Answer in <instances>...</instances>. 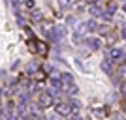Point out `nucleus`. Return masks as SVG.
<instances>
[{
  "label": "nucleus",
  "instance_id": "a878e982",
  "mask_svg": "<svg viewBox=\"0 0 126 120\" xmlns=\"http://www.w3.org/2000/svg\"><path fill=\"white\" fill-rule=\"evenodd\" d=\"M124 11H126V4H124Z\"/></svg>",
  "mask_w": 126,
  "mask_h": 120
},
{
  "label": "nucleus",
  "instance_id": "bb28decb",
  "mask_svg": "<svg viewBox=\"0 0 126 120\" xmlns=\"http://www.w3.org/2000/svg\"><path fill=\"white\" fill-rule=\"evenodd\" d=\"M40 120H45V118H40Z\"/></svg>",
  "mask_w": 126,
  "mask_h": 120
},
{
  "label": "nucleus",
  "instance_id": "b1692460",
  "mask_svg": "<svg viewBox=\"0 0 126 120\" xmlns=\"http://www.w3.org/2000/svg\"><path fill=\"white\" fill-rule=\"evenodd\" d=\"M72 120H81V118H72Z\"/></svg>",
  "mask_w": 126,
  "mask_h": 120
},
{
  "label": "nucleus",
  "instance_id": "7ed1b4c3",
  "mask_svg": "<svg viewBox=\"0 0 126 120\" xmlns=\"http://www.w3.org/2000/svg\"><path fill=\"white\" fill-rule=\"evenodd\" d=\"M89 13L94 17H102L104 15V6L100 4V2H92V4L89 6Z\"/></svg>",
  "mask_w": 126,
  "mask_h": 120
},
{
  "label": "nucleus",
  "instance_id": "f257e3e1",
  "mask_svg": "<svg viewBox=\"0 0 126 120\" xmlns=\"http://www.w3.org/2000/svg\"><path fill=\"white\" fill-rule=\"evenodd\" d=\"M28 49H30L32 53H38V54H47V51H49L45 43L40 41V40H34V38L28 40Z\"/></svg>",
  "mask_w": 126,
  "mask_h": 120
},
{
  "label": "nucleus",
  "instance_id": "0eeeda50",
  "mask_svg": "<svg viewBox=\"0 0 126 120\" xmlns=\"http://www.w3.org/2000/svg\"><path fill=\"white\" fill-rule=\"evenodd\" d=\"M109 54H111V58H113V60L124 62V53H122V49H121V47H113V49L109 51Z\"/></svg>",
  "mask_w": 126,
  "mask_h": 120
},
{
  "label": "nucleus",
  "instance_id": "5701e85b",
  "mask_svg": "<svg viewBox=\"0 0 126 120\" xmlns=\"http://www.w3.org/2000/svg\"><path fill=\"white\" fill-rule=\"evenodd\" d=\"M115 120H122V118H121V116H115Z\"/></svg>",
  "mask_w": 126,
  "mask_h": 120
},
{
  "label": "nucleus",
  "instance_id": "1a4fd4ad",
  "mask_svg": "<svg viewBox=\"0 0 126 120\" xmlns=\"http://www.w3.org/2000/svg\"><path fill=\"white\" fill-rule=\"evenodd\" d=\"M51 86H53V92H57V90H62V83H60V79L51 77Z\"/></svg>",
  "mask_w": 126,
  "mask_h": 120
},
{
  "label": "nucleus",
  "instance_id": "4468645a",
  "mask_svg": "<svg viewBox=\"0 0 126 120\" xmlns=\"http://www.w3.org/2000/svg\"><path fill=\"white\" fill-rule=\"evenodd\" d=\"M19 120H34V115H32V113H23Z\"/></svg>",
  "mask_w": 126,
  "mask_h": 120
},
{
  "label": "nucleus",
  "instance_id": "f3484780",
  "mask_svg": "<svg viewBox=\"0 0 126 120\" xmlns=\"http://www.w3.org/2000/svg\"><path fill=\"white\" fill-rule=\"evenodd\" d=\"M38 68H40L38 64H30V66H28V73H36V71H38Z\"/></svg>",
  "mask_w": 126,
  "mask_h": 120
},
{
  "label": "nucleus",
  "instance_id": "423d86ee",
  "mask_svg": "<svg viewBox=\"0 0 126 120\" xmlns=\"http://www.w3.org/2000/svg\"><path fill=\"white\" fill-rule=\"evenodd\" d=\"M55 111H57V115H60V116H68L70 113H72V107H70L68 103H57Z\"/></svg>",
  "mask_w": 126,
  "mask_h": 120
},
{
  "label": "nucleus",
  "instance_id": "a211bd4d",
  "mask_svg": "<svg viewBox=\"0 0 126 120\" xmlns=\"http://www.w3.org/2000/svg\"><path fill=\"white\" fill-rule=\"evenodd\" d=\"M34 79H36V81H42V79H45V71H38Z\"/></svg>",
  "mask_w": 126,
  "mask_h": 120
},
{
  "label": "nucleus",
  "instance_id": "9d476101",
  "mask_svg": "<svg viewBox=\"0 0 126 120\" xmlns=\"http://www.w3.org/2000/svg\"><path fill=\"white\" fill-rule=\"evenodd\" d=\"M94 113L98 116H107L109 115V109H107V107H94Z\"/></svg>",
  "mask_w": 126,
  "mask_h": 120
},
{
  "label": "nucleus",
  "instance_id": "20e7f679",
  "mask_svg": "<svg viewBox=\"0 0 126 120\" xmlns=\"http://www.w3.org/2000/svg\"><path fill=\"white\" fill-rule=\"evenodd\" d=\"M60 83H62V88H72V86H74V75H72V73H62V75H60Z\"/></svg>",
  "mask_w": 126,
  "mask_h": 120
},
{
  "label": "nucleus",
  "instance_id": "dca6fc26",
  "mask_svg": "<svg viewBox=\"0 0 126 120\" xmlns=\"http://www.w3.org/2000/svg\"><path fill=\"white\" fill-rule=\"evenodd\" d=\"M115 40H117L115 34H107V43H109V45H113V43H115Z\"/></svg>",
  "mask_w": 126,
  "mask_h": 120
},
{
  "label": "nucleus",
  "instance_id": "2eb2a0df",
  "mask_svg": "<svg viewBox=\"0 0 126 120\" xmlns=\"http://www.w3.org/2000/svg\"><path fill=\"white\" fill-rule=\"evenodd\" d=\"M70 107H72L74 111H77V109H81V103H79L77 99H72V103H70Z\"/></svg>",
  "mask_w": 126,
  "mask_h": 120
},
{
  "label": "nucleus",
  "instance_id": "412c9836",
  "mask_svg": "<svg viewBox=\"0 0 126 120\" xmlns=\"http://www.w3.org/2000/svg\"><path fill=\"white\" fill-rule=\"evenodd\" d=\"M121 92H122V96H126V83H122V86H121Z\"/></svg>",
  "mask_w": 126,
  "mask_h": 120
},
{
  "label": "nucleus",
  "instance_id": "f8f14e48",
  "mask_svg": "<svg viewBox=\"0 0 126 120\" xmlns=\"http://www.w3.org/2000/svg\"><path fill=\"white\" fill-rule=\"evenodd\" d=\"M117 75H119L122 81H126V64H121V66H119V71H117Z\"/></svg>",
  "mask_w": 126,
  "mask_h": 120
},
{
  "label": "nucleus",
  "instance_id": "aec40b11",
  "mask_svg": "<svg viewBox=\"0 0 126 120\" xmlns=\"http://www.w3.org/2000/svg\"><path fill=\"white\" fill-rule=\"evenodd\" d=\"M75 23H77L75 17H68V25H75Z\"/></svg>",
  "mask_w": 126,
  "mask_h": 120
},
{
  "label": "nucleus",
  "instance_id": "4be33fe9",
  "mask_svg": "<svg viewBox=\"0 0 126 120\" xmlns=\"http://www.w3.org/2000/svg\"><path fill=\"white\" fill-rule=\"evenodd\" d=\"M122 36H124V38H126V28H124V30H122Z\"/></svg>",
  "mask_w": 126,
  "mask_h": 120
},
{
  "label": "nucleus",
  "instance_id": "6ab92c4d",
  "mask_svg": "<svg viewBox=\"0 0 126 120\" xmlns=\"http://www.w3.org/2000/svg\"><path fill=\"white\" fill-rule=\"evenodd\" d=\"M77 92H79V88H77V86H75V84H74V86L70 88V94H72V96H75V94H77Z\"/></svg>",
  "mask_w": 126,
  "mask_h": 120
},
{
  "label": "nucleus",
  "instance_id": "393cba45",
  "mask_svg": "<svg viewBox=\"0 0 126 120\" xmlns=\"http://www.w3.org/2000/svg\"><path fill=\"white\" fill-rule=\"evenodd\" d=\"M124 111H126V103H124Z\"/></svg>",
  "mask_w": 126,
  "mask_h": 120
},
{
  "label": "nucleus",
  "instance_id": "9b49d317",
  "mask_svg": "<svg viewBox=\"0 0 126 120\" xmlns=\"http://www.w3.org/2000/svg\"><path fill=\"white\" fill-rule=\"evenodd\" d=\"M102 69H104L105 73H109V75L113 73V68H111V62H109V60H104V62H102Z\"/></svg>",
  "mask_w": 126,
  "mask_h": 120
},
{
  "label": "nucleus",
  "instance_id": "ddd939ff",
  "mask_svg": "<svg viewBox=\"0 0 126 120\" xmlns=\"http://www.w3.org/2000/svg\"><path fill=\"white\" fill-rule=\"evenodd\" d=\"M30 19L34 23H40V21H42V11H40V10H34V11H32V15H30Z\"/></svg>",
  "mask_w": 126,
  "mask_h": 120
},
{
  "label": "nucleus",
  "instance_id": "39448f33",
  "mask_svg": "<svg viewBox=\"0 0 126 120\" xmlns=\"http://www.w3.org/2000/svg\"><path fill=\"white\" fill-rule=\"evenodd\" d=\"M40 105H42L43 109H45V107H51L53 105V96L49 94V92H42V94H40Z\"/></svg>",
  "mask_w": 126,
  "mask_h": 120
},
{
  "label": "nucleus",
  "instance_id": "6e6552de",
  "mask_svg": "<svg viewBox=\"0 0 126 120\" xmlns=\"http://www.w3.org/2000/svg\"><path fill=\"white\" fill-rule=\"evenodd\" d=\"M87 45H89L90 49H100L102 47V41L98 40V38H87Z\"/></svg>",
  "mask_w": 126,
  "mask_h": 120
},
{
  "label": "nucleus",
  "instance_id": "f03ea898",
  "mask_svg": "<svg viewBox=\"0 0 126 120\" xmlns=\"http://www.w3.org/2000/svg\"><path fill=\"white\" fill-rule=\"evenodd\" d=\"M49 38H51L53 41H60L64 36H66V28L64 26H53V30L47 34Z\"/></svg>",
  "mask_w": 126,
  "mask_h": 120
}]
</instances>
